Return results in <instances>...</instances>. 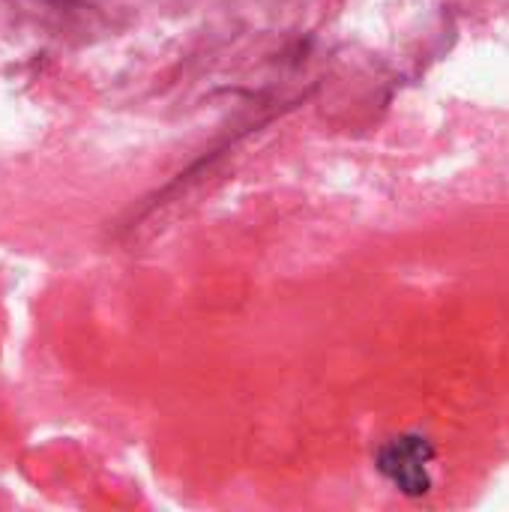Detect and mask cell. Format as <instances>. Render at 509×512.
<instances>
[{
  "label": "cell",
  "mask_w": 509,
  "mask_h": 512,
  "mask_svg": "<svg viewBox=\"0 0 509 512\" xmlns=\"http://www.w3.org/2000/svg\"><path fill=\"white\" fill-rule=\"evenodd\" d=\"M435 459V450L420 435H402L381 447L378 453V471L405 495L420 498L432 489L429 465Z\"/></svg>",
  "instance_id": "obj_1"
}]
</instances>
